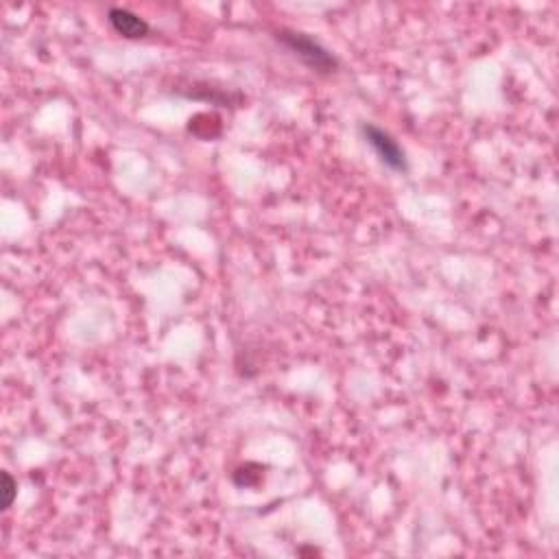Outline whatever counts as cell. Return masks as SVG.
<instances>
[{
    "label": "cell",
    "instance_id": "6da1fadb",
    "mask_svg": "<svg viewBox=\"0 0 559 559\" xmlns=\"http://www.w3.org/2000/svg\"><path fill=\"white\" fill-rule=\"evenodd\" d=\"M275 37H278V42H282V45L289 48L293 55L300 57L308 68L314 70V73L330 75L339 68V59L311 35L297 34V31H278Z\"/></svg>",
    "mask_w": 559,
    "mask_h": 559
},
{
    "label": "cell",
    "instance_id": "7a4b0ae2",
    "mask_svg": "<svg viewBox=\"0 0 559 559\" xmlns=\"http://www.w3.org/2000/svg\"><path fill=\"white\" fill-rule=\"evenodd\" d=\"M363 135H365L369 146L376 151V155L381 157L383 165H387L392 171H400V173L409 168L403 146L395 143L384 129L376 127V125H363Z\"/></svg>",
    "mask_w": 559,
    "mask_h": 559
},
{
    "label": "cell",
    "instance_id": "3957f363",
    "mask_svg": "<svg viewBox=\"0 0 559 559\" xmlns=\"http://www.w3.org/2000/svg\"><path fill=\"white\" fill-rule=\"evenodd\" d=\"M107 23L112 25V29L116 31L118 35L127 37V40H140V37L149 35V25H146L140 15L129 12V9H110V12H107Z\"/></svg>",
    "mask_w": 559,
    "mask_h": 559
},
{
    "label": "cell",
    "instance_id": "277c9868",
    "mask_svg": "<svg viewBox=\"0 0 559 559\" xmlns=\"http://www.w3.org/2000/svg\"><path fill=\"white\" fill-rule=\"evenodd\" d=\"M15 496H18V483L14 481V476L9 472H3V509L7 512L12 507Z\"/></svg>",
    "mask_w": 559,
    "mask_h": 559
}]
</instances>
